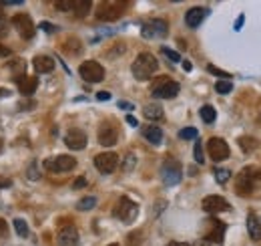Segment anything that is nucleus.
<instances>
[{
    "instance_id": "obj_1",
    "label": "nucleus",
    "mask_w": 261,
    "mask_h": 246,
    "mask_svg": "<svg viewBox=\"0 0 261 246\" xmlns=\"http://www.w3.org/2000/svg\"><path fill=\"white\" fill-rule=\"evenodd\" d=\"M257 182H261V170L257 166H247V168H243V170L239 172V176H237L235 192H237L239 196H251Z\"/></svg>"
},
{
    "instance_id": "obj_2",
    "label": "nucleus",
    "mask_w": 261,
    "mask_h": 246,
    "mask_svg": "<svg viewBox=\"0 0 261 246\" xmlns=\"http://www.w3.org/2000/svg\"><path fill=\"white\" fill-rule=\"evenodd\" d=\"M157 69H159V61H157L151 53H141V55L135 59L133 67H131V71H133V75H135L137 81H147V79H151L157 73Z\"/></svg>"
},
{
    "instance_id": "obj_3",
    "label": "nucleus",
    "mask_w": 261,
    "mask_h": 246,
    "mask_svg": "<svg viewBox=\"0 0 261 246\" xmlns=\"http://www.w3.org/2000/svg\"><path fill=\"white\" fill-rule=\"evenodd\" d=\"M137 214H139V206H137L131 198H127V196H123V198L117 202L115 210H113V216L119 218V220L125 222V224H131V222L137 218Z\"/></svg>"
},
{
    "instance_id": "obj_4",
    "label": "nucleus",
    "mask_w": 261,
    "mask_h": 246,
    "mask_svg": "<svg viewBox=\"0 0 261 246\" xmlns=\"http://www.w3.org/2000/svg\"><path fill=\"white\" fill-rule=\"evenodd\" d=\"M181 178H183V170L177 160H167L161 166V180L165 186H177L181 182Z\"/></svg>"
},
{
    "instance_id": "obj_5",
    "label": "nucleus",
    "mask_w": 261,
    "mask_h": 246,
    "mask_svg": "<svg viewBox=\"0 0 261 246\" xmlns=\"http://www.w3.org/2000/svg\"><path fill=\"white\" fill-rule=\"evenodd\" d=\"M167 33H169V24L163 18H153V20L145 22L143 28H141V35L145 39H149V41H153V39H165Z\"/></svg>"
},
{
    "instance_id": "obj_6",
    "label": "nucleus",
    "mask_w": 261,
    "mask_h": 246,
    "mask_svg": "<svg viewBox=\"0 0 261 246\" xmlns=\"http://www.w3.org/2000/svg\"><path fill=\"white\" fill-rule=\"evenodd\" d=\"M74 166H77V160H74L72 156H54V158L45 160V168H47L49 172H54V174L70 172Z\"/></svg>"
},
{
    "instance_id": "obj_7",
    "label": "nucleus",
    "mask_w": 261,
    "mask_h": 246,
    "mask_svg": "<svg viewBox=\"0 0 261 246\" xmlns=\"http://www.w3.org/2000/svg\"><path fill=\"white\" fill-rule=\"evenodd\" d=\"M79 73L87 83H101L104 79L103 65H99L97 61H85L79 67Z\"/></svg>"
},
{
    "instance_id": "obj_8",
    "label": "nucleus",
    "mask_w": 261,
    "mask_h": 246,
    "mask_svg": "<svg viewBox=\"0 0 261 246\" xmlns=\"http://www.w3.org/2000/svg\"><path fill=\"white\" fill-rule=\"evenodd\" d=\"M125 12V4L123 2H103L97 10V18L104 20V22H110V20H117L121 18Z\"/></svg>"
},
{
    "instance_id": "obj_9",
    "label": "nucleus",
    "mask_w": 261,
    "mask_h": 246,
    "mask_svg": "<svg viewBox=\"0 0 261 246\" xmlns=\"http://www.w3.org/2000/svg\"><path fill=\"white\" fill-rule=\"evenodd\" d=\"M12 26L18 30V35L24 39V41H30L32 37H34V24H32V20H30V16L28 14H14L12 16Z\"/></svg>"
},
{
    "instance_id": "obj_10",
    "label": "nucleus",
    "mask_w": 261,
    "mask_h": 246,
    "mask_svg": "<svg viewBox=\"0 0 261 246\" xmlns=\"http://www.w3.org/2000/svg\"><path fill=\"white\" fill-rule=\"evenodd\" d=\"M179 83H175V81H167V79H161L159 83H157L155 87H153V97L155 99H173V97H177L179 95Z\"/></svg>"
},
{
    "instance_id": "obj_11",
    "label": "nucleus",
    "mask_w": 261,
    "mask_h": 246,
    "mask_svg": "<svg viewBox=\"0 0 261 246\" xmlns=\"http://www.w3.org/2000/svg\"><path fill=\"white\" fill-rule=\"evenodd\" d=\"M207 151H209V156H211V160H213V162H223V160H227V158H229V145H227V141H225V139H221V137H213V139H209Z\"/></svg>"
},
{
    "instance_id": "obj_12",
    "label": "nucleus",
    "mask_w": 261,
    "mask_h": 246,
    "mask_svg": "<svg viewBox=\"0 0 261 246\" xmlns=\"http://www.w3.org/2000/svg\"><path fill=\"white\" fill-rule=\"evenodd\" d=\"M95 166L101 174H113L119 166V156L115 151H104V153H99L95 158Z\"/></svg>"
},
{
    "instance_id": "obj_13",
    "label": "nucleus",
    "mask_w": 261,
    "mask_h": 246,
    "mask_svg": "<svg viewBox=\"0 0 261 246\" xmlns=\"http://www.w3.org/2000/svg\"><path fill=\"white\" fill-rule=\"evenodd\" d=\"M119 141V129L115 123H103L99 129V143L104 147H113Z\"/></svg>"
},
{
    "instance_id": "obj_14",
    "label": "nucleus",
    "mask_w": 261,
    "mask_h": 246,
    "mask_svg": "<svg viewBox=\"0 0 261 246\" xmlns=\"http://www.w3.org/2000/svg\"><path fill=\"white\" fill-rule=\"evenodd\" d=\"M64 143H66V147H70L74 151L85 149L87 147V133L83 129H68L64 135Z\"/></svg>"
},
{
    "instance_id": "obj_15",
    "label": "nucleus",
    "mask_w": 261,
    "mask_h": 246,
    "mask_svg": "<svg viewBox=\"0 0 261 246\" xmlns=\"http://www.w3.org/2000/svg\"><path fill=\"white\" fill-rule=\"evenodd\" d=\"M203 210H205L207 214H219V212L231 210V206H229V202H227L225 198H221V196H207V198L203 200Z\"/></svg>"
},
{
    "instance_id": "obj_16",
    "label": "nucleus",
    "mask_w": 261,
    "mask_h": 246,
    "mask_svg": "<svg viewBox=\"0 0 261 246\" xmlns=\"http://www.w3.org/2000/svg\"><path fill=\"white\" fill-rule=\"evenodd\" d=\"M223 234H225V224L215 220V218H211L207 222V232H205L203 238H207L215 244H223Z\"/></svg>"
},
{
    "instance_id": "obj_17",
    "label": "nucleus",
    "mask_w": 261,
    "mask_h": 246,
    "mask_svg": "<svg viewBox=\"0 0 261 246\" xmlns=\"http://www.w3.org/2000/svg\"><path fill=\"white\" fill-rule=\"evenodd\" d=\"M207 14H209L207 8L195 6V8L187 10V14H185V22H187V26H191V28H197V26H201V22L207 18Z\"/></svg>"
},
{
    "instance_id": "obj_18",
    "label": "nucleus",
    "mask_w": 261,
    "mask_h": 246,
    "mask_svg": "<svg viewBox=\"0 0 261 246\" xmlns=\"http://www.w3.org/2000/svg\"><path fill=\"white\" fill-rule=\"evenodd\" d=\"M58 246H79L81 238H79V230L74 226H66L58 232Z\"/></svg>"
},
{
    "instance_id": "obj_19",
    "label": "nucleus",
    "mask_w": 261,
    "mask_h": 246,
    "mask_svg": "<svg viewBox=\"0 0 261 246\" xmlns=\"http://www.w3.org/2000/svg\"><path fill=\"white\" fill-rule=\"evenodd\" d=\"M36 87H39V77H26V75H22L20 79H18V91L22 93V95H32L34 91H36Z\"/></svg>"
},
{
    "instance_id": "obj_20",
    "label": "nucleus",
    "mask_w": 261,
    "mask_h": 246,
    "mask_svg": "<svg viewBox=\"0 0 261 246\" xmlns=\"http://www.w3.org/2000/svg\"><path fill=\"white\" fill-rule=\"evenodd\" d=\"M143 135H145V139H147L149 143H153V145H161V143H163V131H161L157 125H147V127H143Z\"/></svg>"
},
{
    "instance_id": "obj_21",
    "label": "nucleus",
    "mask_w": 261,
    "mask_h": 246,
    "mask_svg": "<svg viewBox=\"0 0 261 246\" xmlns=\"http://www.w3.org/2000/svg\"><path fill=\"white\" fill-rule=\"evenodd\" d=\"M247 230L253 240H261V222L253 212H249V216H247Z\"/></svg>"
},
{
    "instance_id": "obj_22",
    "label": "nucleus",
    "mask_w": 261,
    "mask_h": 246,
    "mask_svg": "<svg viewBox=\"0 0 261 246\" xmlns=\"http://www.w3.org/2000/svg\"><path fill=\"white\" fill-rule=\"evenodd\" d=\"M32 65H34L36 73H51L52 69H54V59L47 57V55H39V57H34Z\"/></svg>"
},
{
    "instance_id": "obj_23",
    "label": "nucleus",
    "mask_w": 261,
    "mask_h": 246,
    "mask_svg": "<svg viewBox=\"0 0 261 246\" xmlns=\"http://www.w3.org/2000/svg\"><path fill=\"white\" fill-rule=\"evenodd\" d=\"M143 115L147 117V119H151V121H159V119H163V107L161 105H147V107H143Z\"/></svg>"
},
{
    "instance_id": "obj_24",
    "label": "nucleus",
    "mask_w": 261,
    "mask_h": 246,
    "mask_svg": "<svg viewBox=\"0 0 261 246\" xmlns=\"http://www.w3.org/2000/svg\"><path fill=\"white\" fill-rule=\"evenodd\" d=\"M91 0H79V2H74L72 4V10H74V14L79 16V18H83V16H87L89 14V10H91Z\"/></svg>"
},
{
    "instance_id": "obj_25",
    "label": "nucleus",
    "mask_w": 261,
    "mask_h": 246,
    "mask_svg": "<svg viewBox=\"0 0 261 246\" xmlns=\"http://www.w3.org/2000/svg\"><path fill=\"white\" fill-rule=\"evenodd\" d=\"M95 206H97V198H95V196H87V198H83V200L77 204V210L87 212V210H93Z\"/></svg>"
},
{
    "instance_id": "obj_26",
    "label": "nucleus",
    "mask_w": 261,
    "mask_h": 246,
    "mask_svg": "<svg viewBox=\"0 0 261 246\" xmlns=\"http://www.w3.org/2000/svg\"><path fill=\"white\" fill-rule=\"evenodd\" d=\"M237 141H239V145H241V149H243L245 153H249V151L257 149V145H259L253 137H241V139H237Z\"/></svg>"
},
{
    "instance_id": "obj_27",
    "label": "nucleus",
    "mask_w": 261,
    "mask_h": 246,
    "mask_svg": "<svg viewBox=\"0 0 261 246\" xmlns=\"http://www.w3.org/2000/svg\"><path fill=\"white\" fill-rule=\"evenodd\" d=\"M199 115H201V119L205 123H213L217 119V113H215V109H213L211 105H203L201 111H199Z\"/></svg>"
},
{
    "instance_id": "obj_28",
    "label": "nucleus",
    "mask_w": 261,
    "mask_h": 246,
    "mask_svg": "<svg viewBox=\"0 0 261 246\" xmlns=\"http://www.w3.org/2000/svg\"><path fill=\"white\" fill-rule=\"evenodd\" d=\"M215 91L221 93V95H227V93L233 91V83L231 81H217L215 83Z\"/></svg>"
},
{
    "instance_id": "obj_29",
    "label": "nucleus",
    "mask_w": 261,
    "mask_h": 246,
    "mask_svg": "<svg viewBox=\"0 0 261 246\" xmlns=\"http://www.w3.org/2000/svg\"><path fill=\"white\" fill-rule=\"evenodd\" d=\"M64 51H66L68 55H79V53H81V43H79L77 39H70V41H66Z\"/></svg>"
},
{
    "instance_id": "obj_30",
    "label": "nucleus",
    "mask_w": 261,
    "mask_h": 246,
    "mask_svg": "<svg viewBox=\"0 0 261 246\" xmlns=\"http://www.w3.org/2000/svg\"><path fill=\"white\" fill-rule=\"evenodd\" d=\"M197 135H199V131L195 127H185L179 131V139H197Z\"/></svg>"
},
{
    "instance_id": "obj_31",
    "label": "nucleus",
    "mask_w": 261,
    "mask_h": 246,
    "mask_svg": "<svg viewBox=\"0 0 261 246\" xmlns=\"http://www.w3.org/2000/svg\"><path fill=\"white\" fill-rule=\"evenodd\" d=\"M14 228H16V232H18V236H22V238L28 236V226H26V222H24L22 218H16V220H14Z\"/></svg>"
},
{
    "instance_id": "obj_32",
    "label": "nucleus",
    "mask_w": 261,
    "mask_h": 246,
    "mask_svg": "<svg viewBox=\"0 0 261 246\" xmlns=\"http://www.w3.org/2000/svg\"><path fill=\"white\" fill-rule=\"evenodd\" d=\"M26 176H28V180H32V182L41 180V172H39V164H36V162H32V164L28 166V172H26Z\"/></svg>"
},
{
    "instance_id": "obj_33",
    "label": "nucleus",
    "mask_w": 261,
    "mask_h": 246,
    "mask_svg": "<svg viewBox=\"0 0 261 246\" xmlns=\"http://www.w3.org/2000/svg\"><path fill=\"white\" fill-rule=\"evenodd\" d=\"M193 153H195V162H197V164H203V162H205V156H203V145H201V141H199V139L195 141V149H193Z\"/></svg>"
},
{
    "instance_id": "obj_34",
    "label": "nucleus",
    "mask_w": 261,
    "mask_h": 246,
    "mask_svg": "<svg viewBox=\"0 0 261 246\" xmlns=\"http://www.w3.org/2000/svg\"><path fill=\"white\" fill-rule=\"evenodd\" d=\"M207 71L209 73H213L215 77H221V81H229V73H225V71L217 69L215 65H207Z\"/></svg>"
},
{
    "instance_id": "obj_35",
    "label": "nucleus",
    "mask_w": 261,
    "mask_h": 246,
    "mask_svg": "<svg viewBox=\"0 0 261 246\" xmlns=\"http://www.w3.org/2000/svg\"><path fill=\"white\" fill-rule=\"evenodd\" d=\"M229 178H231V172L229 170H215V180L219 184H225Z\"/></svg>"
},
{
    "instance_id": "obj_36",
    "label": "nucleus",
    "mask_w": 261,
    "mask_h": 246,
    "mask_svg": "<svg viewBox=\"0 0 261 246\" xmlns=\"http://www.w3.org/2000/svg\"><path fill=\"white\" fill-rule=\"evenodd\" d=\"M161 53H163L165 57H169V61L171 63L181 61V55H179V53H175V51H171V49H167V47H163V49H161Z\"/></svg>"
},
{
    "instance_id": "obj_37",
    "label": "nucleus",
    "mask_w": 261,
    "mask_h": 246,
    "mask_svg": "<svg viewBox=\"0 0 261 246\" xmlns=\"http://www.w3.org/2000/svg\"><path fill=\"white\" fill-rule=\"evenodd\" d=\"M141 240H143V234H141L139 230L129 234V246H139L141 244Z\"/></svg>"
},
{
    "instance_id": "obj_38",
    "label": "nucleus",
    "mask_w": 261,
    "mask_h": 246,
    "mask_svg": "<svg viewBox=\"0 0 261 246\" xmlns=\"http://www.w3.org/2000/svg\"><path fill=\"white\" fill-rule=\"evenodd\" d=\"M72 4H74V2H70V0H58L54 6H56L58 10H62V12H68V10H72Z\"/></svg>"
},
{
    "instance_id": "obj_39",
    "label": "nucleus",
    "mask_w": 261,
    "mask_h": 246,
    "mask_svg": "<svg viewBox=\"0 0 261 246\" xmlns=\"http://www.w3.org/2000/svg\"><path fill=\"white\" fill-rule=\"evenodd\" d=\"M135 162H137V160H135V156H133V153H129V156L125 158V164H123V170H125V172H131V170L135 168Z\"/></svg>"
},
{
    "instance_id": "obj_40",
    "label": "nucleus",
    "mask_w": 261,
    "mask_h": 246,
    "mask_svg": "<svg viewBox=\"0 0 261 246\" xmlns=\"http://www.w3.org/2000/svg\"><path fill=\"white\" fill-rule=\"evenodd\" d=\"M6 234H8V224H6V220L0 218V238H4Z\"/></svg>"
},
{
    "instance_id": "obj_41",
    "label": "nucleus",
    "mask_w": 261,
    "mask_h": 246,
    "mask_svg": "<svg viewBox=\"0 0 261 246\" xmlns=\"http://www.w3.org/2000/svg\"><path fill=\"white\" fill-rule=\"evenodd\" d=\"M85 186H87V180H85V178H77V180L72 182V188H74V190H81V188H85Z\"/></svg>"
},
{
    "instance_id": "obj_42",
    "label": "nucleus",
    "mask_w": 261,
    "mask_h": 246,
    "mask_svg": "<svg viewBox=\"0 0 261 246\" xmlns=\"http://www.w3.org/2000/svg\"><path fill=\"white\" fill-rule=\"evenodd\" d=\"M119 107H121V109H125V111H133V109H135V105H133V103H129V101H119Z\"/></svg>"
},
{
    "instance_id": "obj_43",
    "label": "nucleus",
    "mask_w": 261,
    "mask_h": 246,
    "mask_svg": "<svg viewBox=\"0 0 261 246\" xmlns=\"http://www.w3.org/2000/svg\"><path fill=\"white\" fill-rule=\"evenodd\" d=\"M193 246H221V244H215V242H211V240H207V238H199Z\"/></svg>"
},
{
    "instance_id": "obj_44",
    "label": "nucleus",
    "mask_w": 261,
    "mask_h": 246,
    "mask_svg": "<svg viewBox=\"0 0 261 246\" xmlns=\"http://www.w3.org/2000/svg\"><path fill=\"white\" fill-rule=\"evenodd\" d=\"M41 28H43L45 33H54V30H56L54 24H51V22H41Z\"/></svg>"
},
{
    "instance_id": "obj_45",
    "label": "nucleus",
    "mask_w": 261,
    "mask_h": 246,
    "mask_svg": "<svg viewBox=\"0 0 261 246\" xmlns=\"http://www.w3.org/2000/svg\"><path fill=\"white\" fill-rule=\"evenodd\" d=\"M243 22H245V16L241 14V16H239V18L235 20V26H233V28H235V30H241V26H243Z\"/></svg>"
},
{
    "instance_id": "obj_46",
    "label": "nucleus",
    "mask_w": 261,
    "mask_h": 246,
    "mask_svg": "<svg viewBox=\"0 0 261 246\" xmlns=\"http://www.w3.org/2000/svg\"><path fill=\"white\" fill-rule=\"evenodd\" d=\"M97 99H99V101H108V99H110V93H97Z\"/></svg>"
},
{
    "instance_id": "obj_47",
    "label": "nucleus",
    "mask_w": 261,
    "mask_h": 246,
    "mask_svg": "<svg viewBox=\"0 0 261 246\" xmlns=\"http://www.w3.org/2000/svg\"><path fill=\"white\" fill-rule=\"evenodd\" d=\"M8 33V24L6 22H0V37H4Z\"/></svg>"
},
{
    "instance_id": "obj_48",
    "label": "nucleus",
    "mask_w": 261,
    "mask_h": 246,
    "mask_svg": "<svg viewBox=\"0 0 261 246\" xmlns=\"http://www.w3.org/2000/svg\"><path fill=\"white\" fill-rule=\"evenodd\" d=\"M127 123H129L131 127H137V125H139V121H137V119H135L133 115H129V117H127Z\"/></svg>"
},
{
    "instance_id": "obj_49",
    "label": "nucleus",
    "mask_w": 261,
    "mask_h": 246,
    "mask_svg": "<svg viewBox=\"0 0 261 246\" xmlns=\"http://www.w3.org/2000/svg\"><path fill=\"white\" fill-rule=\"evenodd\" d=\"M8 55H10V49H6V47L0 45V57H8Z\"/></svg>"
},
{
    "instance_id": "obj_50",
    "label": "nucleus",
    "mask_w": 261,
    "mask_h": 246,
    "mask_svg": "<svg viewBox=\"0 0 261 246\" xmlns=\"http://www.w3.org/2000/svg\"><path fill=\"white\" fill-rule=\"evenodd\" d=\"M12 186V180H0V190L2 188H10Z\"/></svg>"
},
{
    "instance_id": "obj_51",
    "label": "nucleus",
    "mask_w": 261,
    "mask_h": 246,
    "mask_svg": "<svg viewBox=\"0 0 261 246\" xmlns=\"http://www.w3.org/2000/svg\"><path fill=\"white\" fill-rule=\"evenodd\" d=\"M183 69H185V71H191V69H193V65H191L189 61H185L183 63Z\"/></svg>"
},
{
    "instance_id": "obj_52",
    "label": "nucleus",
    "mask_w": 261,
    "mask_h": 246,
    "mask_svg": "<svg viewBox=\"0 0 261 246\" xmlns=\"http://www.w3.org/2000/svg\"><path fill=\"white\" fill-rule=\"evenodd\" d=\"M167 246H191V244H187V242H169Z\"/></svg>"
},
{
    "instance_id": "obj_53",
    "label": "nucleus",
    "mask_w": 261,
    "mask_h": 246,
    "mask_svg": "<svg viewBox=\"0 0 261 246\" xmlns=\"http://www.w3.org/2000/svg\"><path fill=\"white\" fill-rule=\"evenodd\" d=\"M4 18V10H2V2H0V20Z\"/></svg>"
},
{
    "instance_id": "obj_54",
    "label": "nucleus",
    "mask_w": 261,
    "mask_h": 246,
    "mask_svg": "<svg viewBox=\"0 0 261 246\" xmlns=\"http://www.w3.org/2000/svg\"><path fill=\"white\" fill-rule=\"evenodd\" d=\"M2 149H4V141H2V137H0V153H2Z\"/></svg>"
},
{
    "instance_id": "obj_55",
    "label": "nucleus",
    "mask_w": 261,
    "mask_h": 246,
    "mask_svg": "<svg viewBox=\"0 0 261 246\" xmlns=\"http://www.w3.org/2000/svg\"><path fill=\"white\" fill-rule=\"evenodd\" d=\"M108 246H119V244H108Z\"/></svg>"
}]
</instances>
